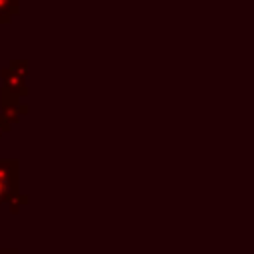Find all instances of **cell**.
<instances>
[{
    "label": "cell",
    "mask_w": 254,
    "mask_h": 254,
    "mask_svg": "<svg viewBox=\"0 0 254 254\" xmlns=\"http://www.w3.org/2000/svg\"><path fill=\"white\" fill-rule=\"evenodd\" d=\"M20 163L18 159L0 161V204L10 202L20 192Z\"/></svg>",
    "instance_id": "1"
},
{
    "label": "cell",
    "mask_w": 254,
    "mask_h": 254,
    "mask_svg": "<svg viewBox=\"0 0 254 254\" xmlns=\"http://www.w3.org/2000/svg\"><path fill=\"white\" fill-rule=\"evenodd\" d=\"M0 103H2V111L0 115L10 123V125H16L20 121L22 115H26L30 111L28 103H22L20 97H14L6 91H0Z\"/></svg>",
    "instance_id": "2"
},
{
    "label": "cell",
    "mask_w": 254,
    "mask_h": 254,
    "mask_svg": "<svg viewBox=\"0 0 254 254\" xmlns=\"http://www.w3.org/2000/svg\"><path fill=\"white\" fill-rule=\"evenodd\" d=\"M0 79H2V91L14 95V97H26L30 93L28 89V79L20 77L18 73H14L10 67L0 69Z\"/></svg>",
    "instance_id": "3"
},
{
    "label": "cell",
    "mask_w": 254,
    "mask_h": 254,
    "mask_svg": "<svg viewBox=\"0 0 254 254\" xmlns=\"http://www.w3.org/2000/svg\"><path fill=\"white\" fill-rule=\"evenodd\" d=\"M20 14V0H0V24H8Z\"/></svg>",
    "instance_id": "4"
},
{
    "label": "cell",
    "mask_w": 254,
    "mask_h": 254,
    "mask_svg": "<svg viewBox=\"0 0 254 254\" xmlns=\"http://www.w3.org/2000/svg\"><path fill=\"white\" fill-rule=\"evenodd\" d=\"M8 67L14 73H18L20 77H24V79H28V75H30V62L28 60H12Z\"/></svg>",
    "instance_id": "5"
},
{
    "label": "cell",
    "mask_w": 254,
    "mask_h": 254,
    "mask_svg": "<svg viewBox=\"0 0 254 254\" xmlns=\"http://www.w3.org/2000/svg\"><path fill=\"white\" fill-rule=\"evenodd\" d=\"M28 202H30V196H28V194L18 192V194H16V196H14V198L8 202V204H10V212H12V214L20 212V208H22V206H26Z\"/></svg>",
    "instance_id": "6"
},
{
    "label": "cell",
    "mask_w": 254,
    "mask_h": 254,
    "mask_svg": "<svg viewBox=\"0 0 254 254\" xmlns=\"http://www.w3.org/2000/svg\"><path fill=\"white\" fill-rule=\"evenodd\" d=\"M10 131H12V125H10V123L0 115V137H2V135H6V133H10Z\"/></svg>",
    "instance_id": "7"
},
{
    "label": "cell",
    "mask_w": 254,
    "mask_h": 254,
    "mask_svg": "<svg viewBox=\"0 0 254 254\" xmlns=\"http://www.w3.org/2000/svg\"><path fill=\"white\" fill-rule=\"evenodd\" d=\"M0 254H20L16 248H0Z\"/></svg>",
    "instance_id": "8"
}]
</instances>
